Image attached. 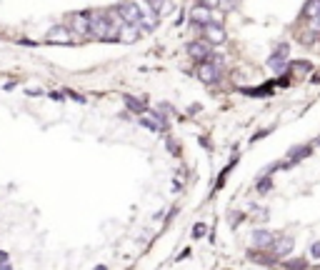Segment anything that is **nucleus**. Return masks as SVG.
I'll use <instances>...</instances> for the list:
<instances>
[{
	"label": "nucleus",
	"instance_id": "14",
	"mask_svg": "<svg viewBox=\"0 0 320 270\" xmlns=\"http://www.w3.org/2000/svg\"><path fill=\"white\" fill-rule=\"evenodd\" d=\"M158 18H160V15H158L150 5H148V8H145V15H143V20H140V28H143V30H153V28L158 25Z\"/></svg>",
	"mask_w": 320,
	"mask_h": 270
},
{
	"label": "nucleus",
	"instance_id": "3",
	"mask_svg": "<svg viewBox=\"0 0 320 270\" xmlns=\"http://www.w3.org/2000/svg\"><path fill=\"white\" fill-rule=\"evenodd\" d=\"M188 55L198 60V63H203V60H210V43L208 40H193V43H188Z\"/></svg>",
	"mask_w": 320,
	"mask_h": 270
},
{
	"label": "nucleus",
	"instance_id": "6",
	"mask_svg": "<svg viewBox=\"0 0 320 270\" xmlns=\"http://www.w3.org/2000/svg\"><path fill=\"white\" fill-rule=\"evenodd\" d=\"M70 30H73V35H88L90 33V15L88 13L70 15Z\"/></svg>",
	"mask_w": 320,
	"mask_h": 270
},
{
	"label": "nucleus",
	"instance_id": "1",
	"mask_svg": "<svg viewBox=\"0 0 320 270\" xmlns=\"http://www.w3.org/2000/svg\"><path fill=\"white\" fill-rule=\"evenodd\" d=\"M90 15V35L95 38H110V20L105 10H93Z\"/></svg>",
	"mask_w": 320,
	"mask_h": 270
},
{
	"label": "nucleus",
	"instance_id": "2",
	"mask_svg": "<svg viewBox=\"0 0 320 270\" xmlns=\"http://www.w3.org/2000/svg\"><path fill=\"white\" fill-rule=\"evenodd\" d=\"M118 10H120V15L125 18V23H133V25H140V20H143V15H145V10H143L138 3H133V0H123V3L118 5Z\"/></svg>",
	"mask_w": 320,
	"mask_h": 270
},
{
	"label": "nucleus",
	"instance_id": "15",
	"mask_svg": "<svg viewBox=\"0 0 320 270\" xmlns=\"http://www.w3.org/2000/svg\"><path fill=\"white\" fill-rule=\"evenodd\" d=\"M310 153H313L310 145H298V148H290V150H288V163H298V160L308 158Z\"/></svg>",
	"mask_w": 320,
	"mask_h": 270
},
{
	"label": "nucleus",
	"instance_id": "12",
	"mask_svg": "<svg viewBox=\"0 0 320 270\" xmlns=\"http://www.w3.org/2000/svg\"><path fill=\"white\" fill-rule=\"evenodd\" d=\"M73 30L70 28H50L48 30V40H50V43H73Z\"/></svg>",
	"mask_w": 320,
	"mask_h": 270
},
{
	"label": "nucleus",
	"instance_id": "25",
	"mask_svg": "<svg viewBox=\"0 0 320 270\" xmlns=\"http://www.w3.org/2000/svg\"><path fill=\"white\" fill-rule=\"evenodd\" d=\"M318 145H320V140H318Z\"/></svg>",
	"mask_w": 320,
	"mask_h": 270
},
{
	"label": "nucleus",
	"instance_id": "7",
	"mask_svg": "<svg viewBox=\"0 0 320 270\" xmlns=\"http://www.w3.org/2000/svg\"><path fill=\"white\" fill-rule=\"evenodd\" d=\"M213 18H215V10H210V8H205V5H195L193 10H190V20H193L195 25H200V28L210 25Z\"/></svg>",
	"mask_w": 320,
	"mask_h": 270
},
{
	"label": "nucleus",
	"instance_id": "24",
	"mask_svg": "<svg viewBox=\"0 0 320 270\" xmlns=\"http://www.w3.org/2000/svg\"><path fill=\"white\" fill-rule=\"evenodd\" d=\"M95 270H108V268H105V265H100V268H95Z\"/></svg>",
	"mask_w": 320,
	"mask_h": 270
},
{
	"label": "nucleus",
	"instance_id": "9",
	"mask_svg": "<svg viewBox=\"0 0 320 270\" xmlns=\"http://www.w3.org/2000/svg\"><path fill=\"white\" fill-rule=\"evenodd\" d=\"M293 245H295V243H293V238H290V235H280L278 240L273 243L270 250H273V255H275V258H285V255H290Z\"/></svg>",
	"mask_w": 320,
	"mask_h": 270
},
{
	"label": "nucleus",
	"instance_id": "17",
	"mask_svg": "<svg viewBox=\"0 0 320 270\" xmlns=\"http://www.w3.org/2000/svg\"><path fill=\"white\" fill-rule=\"evenodd\" d=\"M290 68H293L295 73H308V70H313V65L305 63V60H300V63H290Z\"/></svg>",
	"mask_w": 320,
	"mask_h": 270
},
{
	"label": "nucleus",
	"instance_id": "5",
	"mask_svg": "<svg viewBox=\"0 0 320 270\" xmlns=\"http://www.w3.org/2000/svg\"><path fill=\"white\" fill-rule=\"evenodd\" d=\"M288 53H290V45H288V43H280L278 48H275V53L270 55L268 65H270L275 73H283V70H285V58H288Z\"/></svg>",
	"mask_w": 320,
	"mask_h": 270
},
{
	"label": "nucleus",
	"instance_id": "19",
	"mask_svg": "<svg viewBox=\"0 0 320 270\" xmlns=\"http://www.w3.org/2000/svg\"><path fill=\"white\" fill-rule=\"evenodd\" d=\"M270 188H273V180H270V175H265V178L258 183V190H260V193H268Z\"/></svg>",
	"mask_w": 320,
	"mask_h": 270
},
{
	"label": "nucleus",
	"instance_id": "22",
	"mask_svg": "<svg viewBox=\"0 0 320 270\" xmlns=\"http://www.w3.org/2000/svg\"><path fill=\"white\" fill-rule=\"evenodd\" d=\"M288 268H295V270H300V268H305V263H303V260H293V263L288 260Z\"/></svg>",
	"mask_w": 320,
	"mask_h": 270
},
{
	"label": "nucleus",
	"instance_id": "11",
	"mask_svg": "<svg viewBox=\"0 0 320 270\" xmlns=\"http://www.w3.org/2000/svg\"><path fill=\"white\" fill-rule=\"evenodd\" d=\"M278 240V235L270 230H255L253 233V245L255 248H273V243Z\"/></svg>",
	"mask_w": 320,
	"mask_h": 270
},
{
	"label": "nucleus",
	"instance_id": "18",
	"mask_svg": "<svg viewBox=\"0 0 320 270\" xmlns=\"http://www.w3.org/2000/svg\"><path fill=\"white\" fill-rule=\"evenodd\" d=\"M198 5H205V8H210V10H218V8L223 5V0H198Z\"/></svg>",
	"mask_w": 320,
	"mask_h": 270
},
{
	"label": "nucleus",
	"instance_id": "23",
	"mask_svg": "<svg viewBox=\"0 0 320 270\" xmlns=\"http://www.w3.org/2000/svg\"><path fill=\"white\" fill-rule=\"evenodd\" d=\"M193 233H195V238H200V235L205 233V225H203V223H198V225H195V230H193Z\"/></svg>",
	"mask_w": 320,
	"mask_h": 270
},
{
	"label": "nucleus",
	"instance_id": "21",
	"mask_svg": "<svg viewBox=\"0 0 320 270\" xmlns=\"http://www.w3.org/2000/svg\"><path fill=\"white\" fill-rule=\"evenodd\" d=\"M310 30H313V33H320V15L310 20Z\"/></svg>",
	"mask_w": 320,
	"mask_h": 270
},
{
	"label": "nucleus",
	"instance_id": "8",
	"mask_svg": "<svg viewBox=\"0 0 320 270\" xmlns=\"http://www.w3.org/2000/svg\"><path fill=\"white\" fill-rule=\"evenodd\" d=\"M203 33H205V40H208L210 45H223V43H225V30H223V25L210 23V25L203 28Z\"/></svg>",
	"mask_w": 320,
	"mask_h": 270
},
{
	"label": "nucleus",
	"instance_id": "16",
	"mask_svg": "<svg viewBox=\"0 0 320 270\" xmlns=\"http://www.w3.org/2000/svg\"><path fill=\"white\" fill-rule=\"evenodd\" d=\"M303 15L305 18H318L320 15V0H308V3H305V10H303Z\"/></svg>",
	"mask_w": 320,
	"mask_h": 270
},
{
	"label": "nucleus",
	"instance_id": "13",
	"mask_svg": "<svg viewBox=\"0 0 320 270\" xmlns=\"http://www.w3.org/2000/svg\"><path fill=\"white\" fill-rule=\"evenodd\" d=\"M140 25H133V23H125L123 25V30H120V40H123V43H135V40H138V35H140Z\"/></svg>",
	"mask_w": 320,
	"mask_h": 270
},
{
	"label": "nucleus",
	"instance_id": "20",
	"mask_svg": "<svg viewBox=\"0 0 320 270\" xmlns=\"http://www.w3.org/2000/svg\"><path fill=\"white\" fill-rule=\"evenodd\" d=\"M310 255H313V258H320V240H315V243L310 245Z\"/></svg>",
	"mask_w": 320,
	"mask_h": 270
},
{
	"label": "nucleus",
	"instance_id": "4",
	"mask_svg": "<svg viewBox=\"0 0 320 270\" xmlns=\"http://www.w3.org/2000/svg\"><path fill=\"white\" fill-rule=\"evenodd\" d=\"M198 78L203 80V83H218L220 80V65H215V63H210V60H203V63L198 65Z\"/></svg>",
	"mask_w": 320,
	"mask_h": 270
},
{
	"label": "nucleus",
	"instance_id": "10",
	"mask_svg": "<svg viewBox=\"0 0 320 270\" xmlns=\"http://www.w3.org/2000/svg\"><path fill=\"white\" fill-rule=\"evenodd\" d=\"M140 123H143V125H148L150 130H165L163 115H160V113H153V110H145V113L140 115Z\"/></svg>",
	"mask_w": 320,
	"mask_h": 270
}]
</instances>
